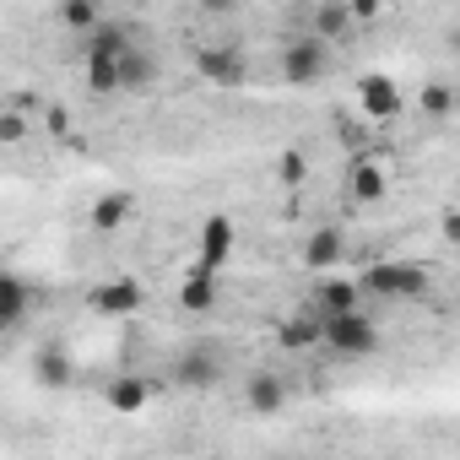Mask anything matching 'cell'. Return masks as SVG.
Returning a JSON list of instances; mask_svg holds the SVG:
<instances>
[{
  "instance_id": "cell-23",
  "label": "cell",
  "mask_w": 460,
  "mask_h": 460,
  "mask_svg": "<svg viewBox=\"0 0 460 460\" xmlns=\"http://www.w3.org/2000/svg\"><path fill=\"white\" fill-rule=\"evenodd\" d=\"M417 109H422L428 119H449V114H455V87L428 82V87H422V98H417Z\"/></svg>"
},
{
  "instance_id": "cell-14",
  "label": "cell",
  "mask_w": 460,
  "mask_h": 460,
  "mask_svg": "<svg viewBox=\"0 0 460 460\" xmlns=\"http://www.w3.org/2000/svg\"><path fill=\"white\" fill-rule=\"evenodd\" d=\"M277 341H282L288 352H314V347H325V314H320V309L288 314V320L277 325Z\"/></svg>"
},
{
  "instance_id": "cell-29",
  "label": "cell",
  "mask_w": 460,
  "mask_h": 460,
  "mask_svg": "<svg viewBox=\"0 0 460 460\" xmlns=\"http://www.w3.org/2000/svg\"><path fill=\"white\" fill-rule=\"evenodd\" d=\"M195 6H200L206 17H234V12H239V0H195Z\"/></svg>"
},
{
  "instance_id": "cell-16",
  "label": "cell",
  "mask_w": 460,
  "mask_h": 460,
  "mask_svg": "<svg viewBox=\"0 0 460 460\" xmlns=\"http://www.w3.org/2000/svg\"><path fill=\"white\" fill-rule=\"evenodd\" d=\"M28 309H33V282H28L22 271H0V325H6V331H22Z\"/></svg>"
},
{
  "instance_id": "cell-11",
  "label": "cell",
  "mask_w": 460,
  "mask_h": 460,
  "mask_svg": "<svg viewBox=\"0 0 460 460\" xmlns=\"http://www.w3.org/2000/svg\"><path fill=\"white\" fill-rule=\"evenodd\" d=\"M385 195H390V173H385L368 152H358V157L347 163V200L374 206V200H385Z\"/></svg>"
},
{
  "instance_id": "cell-20",
  "label": "cell",
  "mask_w": 460,
  "mask_h": 460,
  "mask_svg": "<svg viewBox=\"0 0 460 460\" xmlns=\"http://www.w3.org/2000/svg\"><path fill=\"white\" fill-rule=\"evenodd\" d=\"M309 28H314L320 39L341 44V39H352L358 17H352V6H347V0H320V6H314V17H309Z\"/></svg>"
},
{
  "instance_id": "cell-15",
  "label": "cell",
  "mask_w": 460,
  "mask_h": 460,
  "mask_svg": "<svg viewBox=\"0 0 460 460\" xmlns=\"http://www.w3.org/2000/svg\"><path fill=\"white\" fill-rule=\"evenodd\" d=\"M244 406H250L255 417H277V411L288 406V379L271 374V368H255V374L244 379Z\"/></svg>"
},
{
  "instance_id": "cell-5",
  "label": "cell",
  "mask_w": 460,
  "mask_h": 460,
  "mask_svg": "<svg viewBox=\"0 0 460 460\" xmlns=\"http://www.w3.org/2000/svg\"><path fill=\"white\" fill-rule=\"evenodd\" d=\"M87 309L98 320H136L146 309V282L141 277H109L87 293Z\"/></svg>"
},
{
  "instance_id": "cell-24",
  "label": "cell",
  "mask_w": 460,
  "mask_h": 460,
  "mask_svg": "<svg viewBox=\"0 0 460 460\" xmlns=\"http://www.w3.org/2000/svg\"><path fill=\"white\" fill-rule=\"evenodd\" d=\"M277 179H282V184H304V179H309L304 152H282V157H277Z\"/></svg>"
},
{
  "instance_id": "cell-26",
  "label": "cell",
  "mask_w": 460,
  "mask_h": 460,
  "mask_svg": "<svg viewBox=\"0 0 460 460\" xmlns=\"http://www.w3.org/2000/svg\"><path fill=\"white\" fill-rule=\"evenodd\" d=\"M22 136H28V119H22V114H0V141L17 146Z\"/></svg>"
},
{
  "instance_id": "cell-25",
  "label": "cell",
  "mask_w": 460,
  "mask_h": 460,
  "mask_svg": "<svg viewBox=\"0 0 460 460\" xmlns=\"http://www.w3.org/2000/svg\"><path fill=\"white\" fill-rule=\"evenodd\" d=\"M44 125H49V136H71V109L66 103H49L44 109Z\"/></svg>"
},
{
  "instance_id": "cell-28",
  "label": "cell",
  "mask_w": 460,
  "mask_h": 460,
  "mask_svg": "<svg viewBox=\"0 0 460 460\" xmlns=\"http://www.w3.org/2000/svg\"><path fill=\"white\" fill-rule=\"evenodd\" d=\"M347 6H352V17H358V22H374V17L385 12V0H347Z\"/></svg>"
},
{
  "instance_id": "cell-8",
  "label": "cell",
  "mask_w": 460,
  "mask_h": 460,
  "mask_svg": "<svg viewBox=\"0 0 460 460\" xmlns=\"http://www.w3.org/2000/svg\"><path fill=\"white\" fill-rule=\"evenodd\" d=\"M222 352L217 347H190V352H179L173 358V385L179 390H211L217 379H222Z\"/></svg>"
},
{
  "instance_id": "cell-1",
  "label": "cell",
  "mask_w": 460,
  "mask_h": 460,
  "mask_svg": "<svg viewBox=\"0 0 460 460\" xmlns=\"http://www.w3.org/2000/svg\"><path fill=\"white\" fill-rule=\"evenodd\" d=\"M130 44H136V28L130 22H103V28L87 33V93H98V98L125 93L119 66H125V49Z\"/></svg>"
},
{
  "instance_id": "cell-9",
  "label": "cell",
  "mask_w": 460,
  "mask_h": 460,
  "mask_svg": "<svg viewBox=\"0 0 460 460\" xmlns=\"http://www.w3.org/2000/svg\"><path fill=\"white\" fill-rule=\"evenodd\" d=\"M341 261H347V234H341V227H314V234L298 244V266L314 271V277L320 271H336Z\"/></svg>"
},
{
  "instance_id": "cell-7",
  "label": "cell",
  "mask_w": 460,
  "mask_h": 460,
  "mask_svg": "<svg viewBox=\"0 0 460 460\" xmlns=\"http://www.w3.org/2000/svg\"><path fill=\"white\" fill-rule=\"evenodd\" d=\"M195 76H200L206 87L234 93V87L250 82V60H244L234 44H206V49H195Z\"/></svg>"
},
{
  "instance_id": "cell-3",
  "label": "cell",
  "mask_w": 460,
  "mask_h": 460,
  "mask_svg": "<svg viewBox=\"0 0 460 460\" xmlns=\"http://www.w3.org/2000/svg\"><path fill=\"white\" fill-rule=\"evenodd\" d=\"M358 282H363L368 298H385V304H411V298L428 293V271L411 266V261H374Z\"/></svg>"
},
{
  "instance_id": "cell-17",
  "label": "cell",
  "mask_w": 460,
  "mask_h": 460,
  "mask_svg": "<svg viewBox=\"0 0 460 460\" xmlns=\"http://www.w3.org/2000/svg\"><path fill=\"white\" fill-rule=\"evenodd\" d=\"M146 401H152L146 374H114V379L103 385V406H109V411H119V417H136Z\"/></svg>"
},
{
  "instance_id": "cell-2",
  "label": "cell",
  "mask_w": 460,
  "mask_h": 460,
  "mask_svg": "<svg viewBox=\"0 0 460 460\" xmlns=\"http://www.w3.org/2000/svg\"><path fill=\"white\" fill-rule=\"evenodd\" d=\"M331 60H336V44L320 39L314 28H304L298 39H288L282 49V82L288 87H320L331 76Z\"/></svg>"
},
{
  "instance_id": "cell-13",
  "label": "cell",
  "mask_w": 460,
  "mask_h": 460,
  "mask_svg": "<svg viewBox=\"0 0 460 460\" xmlns=\"http://www.w3.org/2000/svg\"><path fill=\"white\" fill-rule=\"evenodd\" d=\"M363 282L358 277H331V271H320V282H314V309L320 314H347V309H363Z\"/></svg>"
},
{
  "instance_id": "cell-6",
  "label": "cell",
  "mask_w": 460,
  "mask_h": 460,
  "mask_svg": "<svg viewBox=\"0 0 460 460\" xmlns=\"http://www.w3.org/2000/svg\"><path fill=\"white\" fill-rule=\"evenodd\" d=\"M358 114H363L368 125H395V119L406 114V93L395 87L390 71H368V76L358 82Z\"/></svg>"
},
{
  "instance_id": "cell-27",
  "label": "cell",
  "mask_w": 460,
  "mask_h": 460,
  "mask_svg": "<svg viewBox=\"0 0 460 460\" xmlns=\"http://www.w3.org/2000/svg\"><path fill=\"white\" fill-rule=\"evenodd\" d=\"M438 234H444V244H455V250H460V206H449V211L438 217Z\"/></svg>"
},
{
  "instance_id": "cell-12",
  "label": "cell",
  "mask_w": 460,
  "mask_h": 460,
  "mask_svg": "<svg viewBox=\"0 0 460 460\" xmlns=\"http://www.w3.org/2000/svg\"><path fill=\"white\" fill-rule=\"evenodd\" d=\"M217 298H222V271L195 261V271L179 282V309H184V314H211Z\"/></svg>"
},
{
  "instance_id": "cell-10",
  "label": "cell",
  "mask_w": 460,
  "mask_h": 460,
  "mask_svg": "<svg viewBox=\"0 0 460 460\" xmlns=\"http://www.w3.org/2000/svg\"><path fill=\"white\" fill-rule=\"evenodd\" d=\"M234 244H239V227H234V217H222V211H217V217H206V222H200L195 261L222 271V266H227V255H234Z\"/></svg>"
},
{
  "instance_id": "cell-18",
  "label": "cell",
  "mask_w": 460,
  "mask_h": 460,
  "mask_svg": "<svg viewBox=\"0 0 460 460\" xmlns=\"http://www.w3.org/2000/svg\"><path fill=\"white\" fill-rule=\"evenodd\" d=\"M130 217H136L130 190H103V195L93 200V211H87L93 234H119V227H130Z\"/></svg>"
},
{
  "instance_id": "cell-19",
  "label": "cell",
  "mask_w": 460,
  "mask_h": 460,
  "mask_svg": "<svg viewBox=\"0 0 460 460\" xmlns=\"http://www.w3.org/2000/svg\"><path fill=\"white\" fill-rule=\"evenodd\" d=\"M33 379H39L44 390H66V385L76 379V363H71V352H66L60 341L39 347V358H33Z\"/></svg>"
},
{
  "instance_id": "cell-4",
  "label": "cell",
  "mask_w": 460,
  "mask_h": 460,
  "mask_svg": "<svg viewBox=\"0 0 460 460\" xmlns=\"http://www.w3.org/2000/svg\"><path fill=\"white\" fill-rule=\"evenodd\" d=\"M325 347H331L336 358H347V363L374 358V352H379V325H374V314H363V309L325 314Z\"/></svg>"
},
{
  "instance_id": "cell-21",
  "label": "cell",
  "mask_w": 460,
  "mask_h": 460,
  "mask_svg": "<svg viewBox=\"0 0 460 460\" xmlns=\"http://www.w3.org/2000/svg\"><path fill=\"white\" fill-rule=\"evenodd\" d=\"M119 76H125V93H146L157 76H163V66H157V55L136 39L130 49H125V66H119Z\"/></svg>"
},
{
  "instance_id": "cell-22",
  "label": "cell",
  "mask_w": 460,
  "mask_h": 460,
  "mask_svg": "<svg viewBox=\"0 0 460 460\" xmlns=\"http://www.w3.org/2000/svg\"><path fill=\"white\" fill-rule=\"evenodd\" d=\"M109 17H103V0H60V28L66 33H76V39H87L93 28H103Z\"/></svg>"
}]
</instances>
